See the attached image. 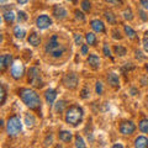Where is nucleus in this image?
Returning a JSON list of instances; mask_svg holds the SVG:
<instances>
[{
    "instance_id": "nucleus-1",
    "label": "nucleus",
    "mask_w": 148,
    "mask_h": 148,
    "mask_svg": "<svg viewBox=\"0 0 148 148\" xmlns=\"http://www.w3.org/2000/svg\"><path fill=\"white\" fill-rule=\"evenodd\" d=\"M17 95L21 99L30 110L35 111L37 114H41V108H42V101H41L40 95L37 94V91L30 88H20L17 90Z\"/></svg>"
},
{
    "instance_id": "nucleus-2",
    "label": "nucleus",
    "mask_w": 148,
    "mask_h": 148,
    "mask_svg": "<svg viewBox=\"0 0 148 148\" xmlns=\"http://www.w3.org/2000/svg\"><path fill=\"white\" fill-rule=\"evenodd\" d=\"M43 49H45V53L47 54L48 57L53 58V59H59L66 54L68 48L61 41L59 35H52L48 38L47 42H46Z\"/></svg>"
},
{
    "instance_id": "nucleus-3",
    "label": "nucleus",
    "mask_w": 148,
    "mask_h": 148,
    "mask_svg": "<svg viewBox=\"0 0 148 148\" xmlns=\"http://www.w3.org/2000/svg\"><path fill=\"white\" fill-rule=\"evenodd\" d=\"M64 112H66L64 114V120H66V122L73 127L79 126V125L83 122V120H84V110H83L82 106H79L78 104L69 105Z\"/></svg>"
},
{
    "instance_id": "nucleus-4",
    "label": "nucleus",
    "mask_w": 148,
    "mask_h": 148,
    "mask_svg": "<svg viewBox=\"0 0 148 148\" xmlns=\"http://www.w3.org/2000/svg\"><path fill=\"white\" fill-rule=\"evenodd\" d=\"M6 133L10 137H16L17 135H20V132L22 131V121L17 115H12L8 119V121L5 123Z\"/></svg>"
},
{
    "instance_id": "nucleus-5",
    "label": "nucleus",
    "mask_w": 148,
    "mask_h": 148,
    "mask_svg": "<svg viewBox=\"0 0 148 148\" xmlns=\"http://www.w3.org/2000/svg\"><path fill=\"white\" fill-rule=\"evenodd\" d=\"M27 82L29 84L34 88H42L45 85L42 75H41V71L37 67H30L29 74H27Z\"/></svg>"
},
{
    "instance_id": "nucleus-6",
    "label": "nucleus",
    "mask_w": 148,
    "mask_h": 148,
    "mask_svg": "<svg viewBox=\"0 0 148 148\" xmlns=\"http://www.w3.org/2000/svg\"><path fill=\"white\" fill-rule=\"evenodd\" d=\"M62 84L69 90H75L79 85V77L75 72H68L62 78Z\"/></svg>"
},
{
    "instance_id": "nucleus-7",
    "label": "nucleus",
    "mask_w": 148,
    "mask_h": 148,
    "mask_svg": "<svg viewBox=\"0 0 148 148\" xmlns=\"http://www.w3.org/2000/svg\"><path fill=\"white\" fill-rule=\"evenodd\" d=\"M10 75L12 79L20 80L22 77L25 75V66L21 61H16L12 63L11 69H10Z\"/></svg>"
},
{
    "instance_id": "nucleus-8",
    "label": "nucleus",
    "mask_w": 148,
    "mask_h": 148,
    "mask_svg": "<svg viewBox=\"0 0 148 148\" xmlns=\"http://www.w3.org/2000/svg\"><path fill=\"white\" fill-rule=\"evenodd\" d=\"M136 130H137L136 123L133 121H131V120L122 121L121 123H120V126H119V131L123 136H131V135H133V133L136 132Z\"/></svg>"
},
{
    "instance_id": "nucleus-9",
    "label": "nucleus",
    "mask_w": 148,
    "mask_h": 148,
    "mask_svg": "<svg viewBox=\"0 0 148 148\" xmlns=\"http://www.w3.org/2000/svg\"><path fill=\"white\" fill-rule=\"evenodd\" d=\"M36 26H37V29H40V30H47L48 27L52 26L53 24V21H52V18H51V16L48 15H46V14H42V15H38L36 17Z\"/></svg>"
},
{
    "instance_id": "nucleus-10",
    "label": "nucleus",
    "mask_w": 148,
    "mask_h": 148,
    "mask_svg": "<svg viewBox=\"0 0 148 148\" xmlns=\"http://www.w3.org/2000/svg\"><path fill=\"white\" fill-rule=\"evenodd\" d=\"M52 15L54 18H57V20H64V18L68 16V11L61 4H56L52 8Z\"/></svg>"
},
{
    "instance_id": "nucleus-11",
    "label": "nucleus",
    "mask_w": 148,
    "mask_h": 148,
    "mask_svg": "<svg viewBox=\"0 0 148 148\" xmlns=\"http://www.w3.org/2000/svg\"><path fill=\"white\" fill-rule=\"evenodd\" d=\"M106 82H108V84L111 88H114V89H120V86H121L120 77H119V74L115 72H109L106 74Z\"/></svg>"
},
{
    "instance_id": "nucleus-12",
    "label": "nucleus",
    "mask_w": 148,
    "mask_h": 148,
    "mask_svg": "<svg viewBox=\"0 0 148 148\" xmlns=\"http://www.w3.org/2000/svg\"><path fill=\"white\" fill-rule=\"evenodd\" d=\"M90 27L95 34H106V26L103 20L100 18H92L90 20Z\"/></svg>"
},
{
    "instance_id": "nucleus-13",
    "label": "nucleus",
    "mask_w": 148,
    "mask_h": 148,
    "mask_svg": "<svg viewBox=\"0 0 148 148\" xmlns=\"http://www.w3.org/2000/svg\"><path fill=\"white\" fill-rule=\"evenodd\" d=\"M86 64L92 69V71H98L100 68V64H101L99 56L95 54V53H90L86 58Z\"/></svg>"
},
{
    "instance_id": "nucleus-14",
    "label": "nucleus",
    "mask_w": 148,
    "mask_h": 148,
    "mask_svg": "<svg viewBox=\"0 0 148 148\" xmlns=\"http://www.w3.org/2000/svg\"><path fill=\"white\" fill-rule=\"evenodd\" d=\"M10 66H12V56L5 53L0 57V68H1V72L4 73L8 68H10Z\"/></svg>"
},
{
    "instance_id": "nucleus-15",
    "label": "nucleus",
    "mask_w": 148,
    "mask_h": 148,
    "mask_svg": "<svg viewBox=\"0 0 148 148\" xmlns=\"http://www.w3.org/2000/svg\"><path fill=\"white\" fill-rule=\"evenodd\" d=\"M73 132L69 131V130H62V131L58 132V138L59 141L63 143H71L73 140Z\"/></svg>"
},
{
    "instance_id": "nucleus-16",
    "label": "nucleus",
    "mask_w": 148,
    "mask_h": 148,
    "mask_svg": "<svg viewBox=\"0 0 148 148\" xmlns=\"http://www.w3.org/2000/svg\"><path fill=\"white\" fill-rule=\"evenodd\" d=\"M57 90L56 89H47L45 91V99H46V103L48 105H53L56 99H57Z\"/></svg>"
},
{
    "instance_id": "nucleus-17",
    "label": "nucleus",
    "mask_w": 148,
    "mask_h": 148,
    "mask_svg": "<svg viewBox=\"0 0 148 148\" xmlns=\"http://www.w3.org/2000/svg\"><path fill=\"white\" fill-rule=\"evenodd\" d=\"M27 42H29V45H31L32 47H37V46H40V43H41V37L37 32L34 31L27 36Z\"/></svg>"
},
{
    "instance_id": "nucleus-18",
    "label": "nucleus",
    "mask_w": 148,
    "mask_h": 148,
    "mask_svg": "<svg viewBox=\"0 0 148 148\" xmlns=\"http://www.w3.org/2000/svg\"><path fill=\"white\" fill-rule=\"evenodd\" d=\"M123 31H125V35L127 36L128 40H131V41H136L137 40V32L133 30L130 25H123Z\"/></svg>"
},
{
    "instance_id": "nucleus-19",
    "label": "nucleus",
    "mask_w": 148,
    "mask_h": 148,
    "mask_svg": "<svg viewBox=\"0 0 148 148\" xmlns=\"http://www.w3.org/2000/svg\"><path fill=\"white\" fill-rule=\"evenodd\" d=\"M133 146L137 148H148V138L146 136H138L135 140Z\"/></svg>"
},
{
    "instance_id": "nucleus-20",
    "label": "nucleus",
    "mask_w": 148,
    "mask_h": 148,
    "mask_svg": "<svg viewBox=\"0 0 148 148\" xmlns=\"http://www.w3.org/2000/svg\"><path fill=\"white\" fill-rule=\"evenodd\" d=\"M3 18H4V21H5L6 24L11 25L12 22L15 21L16 15H15V12H14L12 10H5L3 12Z\"/></svg>"
},
{
    "instance_id": "nucleus-21",
    "label": "nucleus",
    "mask_w": 148,
    "mask_h": 148,
    "mask_svg": "<svg viewBox=\"0 0 148 148\" xmlns=\"http://www.w3.org/2000/svg\"><path fill=\"white\" fill-rule=\"evenodd\" d=\"M104 17H105V20L109 22V25H116L117 24V17L112 11L105 10L104 11Z\"/></svg>"
},
{
    "instance_id": "nucleus-22",
    "label": "nucleus",
    "mask_w": 148,
    "mask_h": 148,
    "mask_svg": "<svg viewBox=\"0 0 148 148\" xmlns=\"http://www.w3.org/2000/svg\"><path fill=\"white\" fill-rule=\"evenodd\" d=\"M85 41L86 43L89 46H96V43H98V37H96L95 32H88V34H85Z\"/></svg>"
},
{
    "instance_id": "nucleus-23",
    "label": "nucleus",
    "mask_w": 148,
    "mask_h": 148,
    "mask_svg": "<svg viewBox=\"0 0 148 148\" xmlns=\"http://www.w3.org/2000/svg\"><path fill=\"white\" fill-rule=\"evenodd\" d=\"M26 30L24 29V27L21 26H15L14 27V36L16 37L17 40H24L26 37Z\"/></svg>"
},
{
    "instance_id": "nucleus-24",
    "label": "nucleus",
    "mask_w": 148,
    "mask_h": 148,
    "mask_svg": "<svg viewBox=\"0 0 148 148\" xmlns=\"http://www.w3.org/2000/svg\"><path fill=\"white\" fill-rule=\"evenodd\" d=\"M112 49H114V54H116L117 57H125L127 54V49L122 45H115Z\"/></svg>"
},
{
    "instance_id": "nucleus-25",
    "label": "nucleus",
    "mask_w": 148,
    "mask_h": 148,
    "mask_svg": "<svg viewBox=\"0 0 148 148\" xmlns=\"http://www.w3.org/2000/svg\"><path fill=\"white\" fill-rule=\"evenodd\" d=\"M67 108H68V104H67L66 100H59L54 105V110H56V112L57 114H62L63 111L67 110Z\"/></svg>"
},
{
    "instance_id": "nucleus-26",
    "label": "nucleus",
    "mask_w": 148,
    "mask_h": 148,
    "mask_svg": "<svg viewBox=\"0 0 148 148\" xmlns=\"http://www.w3.org/2000/svg\"><path fill=\"white\" fill-rule=\"evenodd\" d=\"M122 17L125 18L126 21H132L133 18H135V15H133V11H132V9L130 8V6H126L122 10Z\"/></svg>"
},
{
    "instance_id": "nucleus-27",
    "label": "nucleus",
    "mask_w": 148,
    "mask_h": 148,
    "mask_svg": "<svg viewBox=\"0 0 148 148\" xmlns=\"http://www.w3.org/2000/svg\"><path fill=\"white\" fill-rule=\"evenodd\" d=\"M74 147H77V148H85L86 147L84 138H83L79 133L75 135V137H74Z\"/></svg>"
},
{
    "instance_id": "nucleus-28",
    "label": "nucleus",
    "mask_w": 148,
    "mask_h": 148,
    "mask_svg": "<svg viewBox=\"0 0 148 148\" xmlns=\"http://www.w3.org/2000/svg\"><path fill=\"white\" fill-rule=\"evenodd\" d=\"M138 130L142 133H148V119L143 117L138 121Z\"/></svg>"
},
{
    "instance_id": "nucleus-29",
    "label": "nucleus",
    "mask_w": 148,
    "mask_h": 148,
    "mask_svg": "<svg viewBox=\"0 0 148 148\" xmlns=\"http://www.w3.org/2000/svg\"><path fill=\"white\" fill-rule=\"evenodd\" d=\"M89 98H90V88L88 84H85L84 86H83V89L80 90V99L86 100Z\"/></svg>"
},
{
    "instance_id": "nucleus-30",
    "label": "nucleus",
    "mask_w": 148,
    "mask_h": 148,
    "mask_svg": "<svg viewBox=\"0 0 148 148\" xmlns=\"http://www.w3.org/2000/svg\"><path fill=\"white\" fill-rule=\"evenodd\" d=\"M25 123H26L29 127H32V126H34V125L36 123V117H35L32 114H26V115H25Z\"/></svg>"
},
{
    "instance_id": "nucleus-31",
    "label": "nucleus",
    "mask_w": 148,
    "mask_h": 148,
    "mask_svg": "<svg viewBox=\"0 0 148 148\" xmlns=\"http://www.w3.org/2000/svg\"><path fill=\"white\" fill-rule=\"evenodd\" d=\"M0 96H1V99H0V105H4L6 101V88H5V84H1L0 85Z\"/></svg>"
},
{
    "instance_id": "nucleus-32",
    "label": "nucleus",
    "mask_w": 148,
    "mask_h": 148,
    "mask_svg": "<svg viewBox=\"0 0 148 148\" xmlns=\"http://www.w3.org/2000/svg\"><path fill=\"white\" fill-rule=\"evenodd\" d=\"M80 6H82V10L84 12H86V14H89L91 11V3L89 1V0H82Z\"/></svg>"
},
{
    "instance_id": "nucleus-33",
    "label": "nucleus",
    "mask_w": 148,
    "mask_h": 148,
    "mask_svg": "<svg viewBox=\"0 0 148 148\" xmlns=\"http://www.w3.org/2000/svg\"><path fill=\"white\" fill-rule=\"evenodd\" d=\"M74 17H75V20L79 21V22H84L85 18H86L85 14L83 11H80V10H78V9H77V10H74Z\"/></svg>"
},
{
    "instance_id": "nucleus-34",
    "label": "nucleus",
    "mask_w": 148,
    "mask_h": 148,
    "mask_svg": "<svg viewBox=\"0 0 148 148\" xmlns=\"http://www.w3.org/2000/svg\"><path fill=\"white\" fill-rule=\"evenodd\" d=\"M103 53L106 58H112V53H111V48H110V46L109 43H104L103 45Z\"/></svg>"
},
{
    "instance_id": "nucleus-35",
    "label": "nucleus",
    "mask_w": 148,
    "mask_h": 148,
    "mask_svg": "<svg viewBox=\"0 0 148 148\" xmlns=\"http://www.w3.org/2000/svg\"><path fill=\"white\" fill-rule=\"evenodd\" d=\"M111 36H112V38L114 40H122L123 38V36H122V34H121V31H120L117 27H114L112 30H111Z\"/></svg>"
},
{
    "instance_id": "nucleus-36",
    "label": "nucleus",
    "mask_w": 148,
    "mask_h": 148,
    "mask_svg": "<svg viewBox=\"0 0 148 148\" xmlns=\"http://www.w3.org/2000/svg\"><path fill=\"white\" fill-rule=\"evenodd\" d=\"M27 18H29V16H27V14L25 11H18L17 12V21L20 22V24H22V22H26Z\"/></svg>"
},
{
    "instance_id": "nucleus-37",
    "label": "nucleus",
    "mask_w": 148,
    "mask_h": 148,
    "mask_svg": "<svg viewBox=\"0 0 148 148\" xmlns=\"http://www.w3.org/2000/svg\"><path fill=\"white\" fill-rule=\"evenodd\" d=\"M142 46H143V49L148 53V31H146L142 37Z\"/></svg>"
},
{
    "instance_id": "nucleus-38",
    "label": "nucleus",
    "mask_w": 148,
    "mask_h": 148,
    "mask_svg": "<svg viewBox=\"0 0 148 148\" xmlns=\"http://www.w3.org/2000/svg\"><path fill=\"white\" fill-rule=\"evenodd\" d=\"M74 43L77 46H82L83 45V41H84V37H83L80 34H74Z\"/></svg>"
},
{
    "instance_id": "nucleus-39",
    "label": "nucleus",
    "mask_w": 148,
    "mask_h": 148,
    "mask_svg": "<svg viewBox=\"0 0 148 148\" xmlns=\"http://www.w3.org/2000/svg\"><path fill=\"white\" fill-rule=\"evenodd\" d=\"M95 91H96V94H98V95H101L104 92V85H103V83H101V82H96Z\"/></svg>"
},
{
    "instance_id": "nucleus-40",
    "label": "nucleus",
    "mask_w": 148,
    "mask_h": 148,
    "mask_svg": "<svg viewBox=\"0 0 148 148\" xmlns=\"http://www.w3.org/2000/svg\"><path fill=\"white\" fill-rule=\"evenodd\" d=\"M138 16H140L141 17V20L142 21H148V15H147V12L145 11V9H138Z\"/></svg>"
},
{
    "instance_id": "nucleus-41",
    "label": "nucleus",
    "mask_w": 148,
    "mask_h": 148,
    "mask_svg": "<svg viewBox=\"0 0 148 148\" xmlns=\"http://www.w3.org/2000/svg\"><path fill=\"white\" fill-rule=\"evenodd\" d=\"M105 3L110 4L114 6H122L123 5V0H105Z\"/></svg>"
},
{
    "instance_id": "nucleus-42",
    "label": "nucleus",
    "mask_w": 148,
    "mask_h": 148,
    "mask_svg": "<svg viewBox=\"0 0 148 148\" xmlns=\"http://www.w3.org/2000/svg\"><path fill=\"white\" fill-rule=\"evenodd\" d=\"M80 52L83 56H86L88 52H89V45H82L80 46Z\"/></svg>"
},
{
    "instance_id": "nucleus-43",
    "label": "nucleus",
    "mask_w": 148,
    "mask_h": 148,
    "mask_svg": "<svg viewBox=\"0 0 148 148\" xmlns=\"http://www.w3.org/2000/svg\"><path fill=\"white\" fill-rule=\"evenodd\" d=\"M140 4L145 10H148V0H140Z\"/></svg>"
},
{
    "instance_id": "nucleus-44",
    "label": "nucleus",
    "mask_w": 148,
    "mask_h": 148,
    "mask_svg": "<svg viewBox=\"0 0 148 148\" xmlns=\"http://www.w3.org/2000/svg\"><path fill=\"white\" fill-rule=\"evenodd\" d=\"M136 58L137 59H146V57H145V56H142V52H141V51H136Z\"/></svg>"
},
{
    "instance_id": "nucleus-45",
    "label": "nucleus",
    "mask_w": 148,
    "mask_h": 148,
    "mask_svg": "<svg viewBox=\"0 0 148 148\" xmlns=\"http://www.w3.org/2000/svg\"><path fill=\"white\" fill-rule=\"evenodd\" d=\"M17 4H20V5H25V4H27L30 1V0H16Z\"/></svg>"
},
{
    "instance_id": "nucleus-46",
    "label": "nucleus",
    "mask_w": 148,
    "mask_h": 148,
    "mask_svg": "<svg viewBox=\"0 0 148 148\" xmlns=\"http://www.w3.org/2000/svg\"><path fill=\"white\" fill-rule=\"evenodd\" d=\"M114 148H123V145H121V143H116V145L112 146Z\"/></svg>"
},
{
    "instance_id": "nucleus-47",
    "label": "nucleus",
    "mask_w": 148,
    "mask_h": 148,
    "mask_svg": "<svg viewBox=\"0 0 148 148\" xmlns=\"http://www.w3.org/2000/svg\"><path fill=\"white\" fill-rule=\"evenodd\" d=\"M131 92H132L131 95H133V96H135V95H137V92H138V91L135 89V88H131Z\"/></svg>"
},
{
    "instance_id": "nucleus-48",
    "label": "nucleus",
    "mask_w": 148,
    "mask_h": 148,
    "mask_svg": "<svg viewBox=\"0 0 148 148\" xmlns=\"http://www.w3.org/2000/svg\"><path fill=\"white\" fill-rule=\"evenodd\" d=\"M145 69H146V72H147V75H148V63H146V66H145Z\"/></svg>"
},
{
    "instance_id": "nucleus-49",
    "label": "nucleus",
    "mask_w": 148,
    "mask_h": 148,
    "mask_svg": "<svg viewBox=\"0 0 148 148\" xmlns=\"http://www.w3.org/2000/svg\"><path fill=\"white\" fill-rule=\"evenodd\" d=\"M67 1H71V3H73V4H77L78 0H67Z\"/></svg>"
},
{
    "instance_id": "nucleus-50",
    "label": "nucleus",
    "mask_w": 148,
    "mask_h": 148,
    "mask_svg": "<svg viewBox=\"0 0 148 148\" xmlns=\"http://www.w3.org/2000/svg\"><path fill=\"white\" fill-rule=\"evenodd\" d=\"M4 125H5V123H4V120H1V121H0V126H1V127H3V126H4Z\"/></svg>"
},
{
    "instance_id": "nucleus-51",
    "label": "nucleus",
    "mask_w": 148,
    "mask_h": 148,
    "mask_svg": "<svg viewBox=\"0 0 148 148\" xmlns=\"http://www.w3.org/2000/svg\"><path fill=\"white\" fill-rule=\"evenodd\" d=\"M5 1H6V0H0V3H1V4H4Z\"/></svg>"
},
{
    "instance_id": "nucleus-52",
    "label": "nucleus",
    "mask_w": 148,
    "mask_h": 148,
    "mask_svg": "<svg viewBox=\"0 0 148 148\" xmlns=\"http://www.w3.org/2000/svg\"><path fill=\"white\" fill-rule=\"evenodd\" d=\"M147 103H148V96H147Z\"/></svg>"
},
{
    "instance_id": "nucleus-53",
    "label": "nucleus",
    "mask_w": 148,
    "mask_h": 148,
    "mask_svg": "<svg viewBox=\"0 0 148 148\" xmlns=\"http://www.w3.org/2000/svg\"><path fill=\"white\" fill-rule=\"evenodd\" d=\"M147 110H148V109H147Z\"/></svg>"
}]
</instances>
